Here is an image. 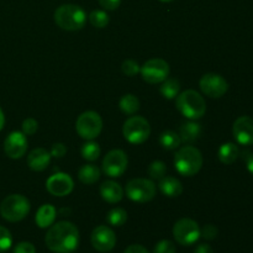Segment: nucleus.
<instances>
[{"mask_svg":"<svg viewBox=\"0 0 253 253\" xmlns=\"http://www.w3.org/2000/svg\"><path fill=\"white\" fill-rule=\"evenodd\" d=\"M78 178L83 184L91 185L100 178V169L94 165H84L79 169Z\"/></svg>","mask_w":253,"mask_h":253,"instance_id":"nucleus-22","label":"nucleus"},{"mask_svg":"<svg viewBox=\"0 0 253 253\" xmlns=\"http://www.w3.org/2000/svg\"><path fill=\"white\" fill-rule=\"evenodd\" d=\"M232 132L240 145H253V119L250 116H240L234 123Z\"/></svg>","mask_w":253,"mask_h":253,"instance_id":"nucleus-16","label":"nucleus"},{"mask_svg":"<svg viewBox=\"0 0 253 253\" xmlns=\"http://www.w3.org/2000/svg\"><path fill=\"white\" fill-rule=\"evenodd\" d=\"M175 105L180 114L190 120L202 119L207 111V103L204 98L198 91L192 90V89L178 94Z\"/></svg>","mask_w":253,"mask_h":253,"instance_id":"nucleus-3","label":"nucleus"},{"mask_svg":"<svg viewBox=\"0 0 253 253\" xmlns=\"http://www.w3.org/2000/svg\"><path fill=\"white\" fill-rule=\"evenodd\" d=\"M99 4L105 10H116L121 4V0H99Z\"/></svg>","mask_w":253,"mask_h":253,"instance_id":"nucleus-38","label":"nucleus"},{"mask_svg":"<svg viewBox=\"0 0 253 253\" xmlns=\"http://www.w3.org/2000/svg\"><path fill=\"white\" fill-rule=\"evenodd\" d=\"M217 227L214 225H205L202 230H200V236L204 237L205 240H214L217 236Z\"/></svg>","mask_w":253,"mask_h":253,"instance_id":"nucleus-35","label":"nucleus"},{"mask_svg":"<svg viewBox=\"0 0 253 253\" xmlns=\"http://www.w3.org/2000/svg\"><path fill=\"white\" fill-rule=\"evenodd\" d=\"M166 172H167V167L162 161H155L148 167L147 173L150 175L151 179L153 180H161L163 177H166Z\"/></svg>","mask_w":253,"mask_h":253,"instance_id":"nucleus-30","label":"nucleus"},{"mask_svg":"<svg viewBox=\"0 0 253 253\" xmlns=\"http://www.w3.org/2000/svg\"><path fill=\"white\" fill-rule=\"evenodd\" d=\"M37 128H39V123H37L35 119H26V120H24V123H22V132L25 133V135H34L35 132L37 131Z\"/></svg>","mask_w":253,"mask_h":253,"instance_id":"nucleus-34","label":"nucleus"},{"mask_svg":"<svg viewBox=\"0 0 253 253\" xmlns=\"http://www.w3.org/2000/svg\"><path fill=\"white\" fill-rule=\"evenodd\" d=\"M100 195L106 203L110 204H116L121 202L124 198V189L119 183L114 180H106L100 185Z\"/></svg>","mask_w":253,"mask_h":253,"instance_id":"nucleus-18","label":"nucleus"},{"mask_svg":"<svg viewBox=\"0 0 253 253\" xmlns=\"http://www.w3.org/2000/svg\"><path fill=\"white\" fill-rule=\"evenodd\" d=\"M158 187H160L161 192L168 198H177L183 193L182 183L174 177H163L160 180Z\"/></svg>","mask_w":253,"mask_h":253,"instance_id":"nucleus-20","label":"nucleus"},{"mask_svg":"<svg viewBox=\"0 0 253 253\" xmlns=\"http://www.w3.org/2000/svg\"><path fill=\"white\" fill-rule=\"evenodd\" d=\"M51 157L62 158L67 153V147L63 143H54L51 148Z\"/></svg>","mask_w":253,"mask_h":253,"instance_id":"nucleus-37","label":"nucleus"},{"mask_svg":"<svg viewBox=\"0 0 253 253\" xmlns=\"http://www.w3.org/2000/svg\"><path fill=\"white\" fill-rule=\"evenodd\" d=\"M124 253H148V251L141 245H131L125 250Z\"/></svg>","mask_w":253,"mask_h":253,"instance_id":"nucleus-39","label":"nucleus"},{"mask_svg":"<svg viewBox=\"0 0 253 253\" xmlns=\"http://www.w3.org/2000/svg\"><path fill=\"white\" fill-rule=\"evenodd\" d=\"M173 236L175 241L183 246L195 244L200 237L199 225L192 219H180L173 226Z\"/></svg>","mask_w":253,"mask_h":253,"instance_id":"nucleus-9","label":"nucleus"},{"mask_svg":"<svg viewBox=\"0 0 253 253\" xmlns=\"http://www.w3.org/2000/svg\"><path fill=\"white\" fill-rule=\"evenodd\" d=\"M91 245L99 252H110L116 245V235L110 227H95L91 232Z\"/></svg>","mask_w":253,"mask_h":253,"instance_id":"nucleus-13","label":"nucleus"},{"mask_svg":"<svg viewBox=\"0 0 253 253\" xmlns=\"http://www.w3.org/2000/svg\"><path fill=\"white\" fill-rule=\"evenodd\" d=\"M121 111L126 115H133L140 109V100L132 94H125L119 103Z\"/></svg>","mask_w":253,"mask_h":253,"instance_id":"nucleus-25","label":"nucleus"},{"mask_svg":"<svg viewBox=\"0 0 253 253\" xmlns=\"http://www.w3.org/2000/svg\"><path fill=\"white\" fill-rule=\"evenodd\" d=\"M126 195L136 203L151 202L156 197V185L151 179L136 178L126 185Z\"/></svg>","mask_w":253,"mask_h":253,"instance_id":"nucleus-8","label":"nucleus"},{"mask_svg":"<svg viewBox=\"0 0 253 253\" xmlns=\"http://www.w3.org/2000/svg\"><path fill=\"white\" fill-rule=\"evenodd\" d=\"M56 208L51 204H44L37 210L36 214V224L41 229H47L51 226L56 220Z\"/></svg>","mask_w":253,"mask_h":253,"instance_id":"nucleus-21","label":"nucleus"},{"mask_svg":"<svg viewBox=\"0 0 253 253\" xmlns=\"http://www.w3.org/2000/svg\"><path fill=\"white\" fill-rule=\"evenodd\" d=\"M141 76L150 84L162 83L169 76V64L161 58H153L146 62L140 68Z\"/></svg>","mask_w":253,"mask_h":253,"instance_id":"nucleus-10","label":"nucleus"},{"mask_svg":"<svg viewBox=\"0 0 253 253\" xmlns=\"http://www.w3.org/2000/svg\"><path fill=\"white\" fill-rule=\"evenodd\" d=\"M89 21L96 29H104L109 24V15L103 10H94L89 14Z\"/></svg>","mask_w":253,"mask_h":253,"instance_id":"nucleus-29","label":"nucleus"},{"mask_svg":"<svg viewBox=\"0 0 253 253\" xmlns=\"http://www.w3.org/2000/svg\"><path fill=\"white\" fill-rule=\"evenodd\" d=\"M4 124H5L4 113H2V110H1V109H0V130H1V128L4 127Z\"/></svg>","mask_w":253,"mask_h":253,"instance_id":"nucleus-42","label":"nucleus"},{"mask_svg":"<svg viewBox=\"0 0 253 253\" xmlns=\"http://www.w3.org/2000/svg\"><path fill=\"white\" fill-rule=\"evenodd\" d=\"M14 253H36V249L30 242H20L14 249Z\"/></svg>","mask_w":253,"mask_h":253,"instance_id":"nucleus-36","label":"nucleus"},{"mask_svg":"<svg viewBox=\"0 0 253 253\" xmlns=\"http://www.w3.org/2000/svg\"><path fill=\"white\" fill-rule=\"evenodd\" d=\"M27 150V138L24 132L14 131L10 133L4 142V151L7 157L12 160L21 158L26 153Z\"/></svg>","mask_w":253,"mask_h":253,"instance_id":"nucleus-15","label":"nucleus"},{"mask_svg":"<svg viewBox=\"0 0 253 253\" xmlns=\"http://www.w3.org/2000/svg\"><path fill=\"white\" fill-rule=\"evenodd\" d=\"M76 128L82 138L91 141L100 135L103 130V120L95 111H85L77 119Z\"/></svg>","mask_w":253,"mask_h":253,"instance_id":"nucleus-7","label":"nucleus"},{"mask_svg":"<svg viewBox=\"0 0 253 253\" xmlns=\"http://www.w3.org/2000/svg\"><path fill=\"white\" fill-rule=\"evenodd\" d=\"M123 133L124 137L130 143L141 145L150 137V123L142 116H131L124 124Z\"/></svg>","mask_w":253,"mask_h":253,"instance_id":"nucleus-6","label":"nucleus"},{"mask_svg":"<svg viewBox=\"0 0 253 253\" xmlns=\"http://www.w3.org/2000/svg\"><path fill=\"white\" fill-rule=\"evenodd\" d=\"M194 253H214V251H212V249L209 246V245L203 244V245H199V246L195 249Z\"/></svg>","mask_w":253,"mask_h":253,"instance_id":"nucleus-40","label":"nucleus"},{"mask_svg":"<svg viewBox=\"0 0 253 253\" xmlns=\"http://www.w3.org/2000/svg\"><path fill=\"white\" fill-rule=\"evenodd\" d=\"M180 137L178 133L173 132V131H165V132L161 133L160 136V143L165 150L172 151L175 150L180 146Z\"/></svg>","mask_w":253,"mask_h":253,"instance_id":"nucleus-26","label":"nucleus"},{"mask_svg":"<svg viewBox=\"0 0 253 253\" xmlns=\"http://www.w3.org/2000/svg\"><path fill=\"white\" fill-rule=\"evenodd\" d=\"M174 166L179 174L193 177L203 167L202 152L193 146H184L175 153Z\"/></svg>","mask_w":253,"mask_h":253,"instance_id":"nucleus-4","label":"nucleus"},{"mask_svg":"<svg viewBox=\"0 0 253 253\" xmlns=\"http://www.w3.org/2000/svg\"><path fill=\"white\" fill-rule=\"evenodd\" d=\"M160 91L163 98L174 99L177 98L180 91V83L177 78H167L162 82L160 86Z\"/></svg>","mask_w":253,"mask_h":253,"instance_id":"nucleus-24","label":"nucleus"},{"mask_svg":"<svg viewBox=\"0 0 253 253\" xmlns=\"http://www.w3.org/2000/svg\"><path fill=\"white\" fill-rule=\"evenodd\" d=\"M246 165H247V169H249V172L253 174V153H251V155L247 157Z\"/></svg>","mask_w":253,"mask_h":253,"instance_id":"nucleus-41","label":"nucleus"},{"mask_svg":"<svg viewBox=\"0 0 253 253\" xmlns=\"http://www.w3.org/2000/svg\"><path fill=\"white\" fill-rule=\"evenodd\" d=\"M127 156L123 150H113L104 157L103 170L111 178L121 177L127 168Z\"/></svg>","mask_w":253,"mask_h":253,"instance_id":"nucleus-11","label":"nucleus"},{"mask_svg":"<svg viewBox=\"0 0 253 253\" xmlns=\"http://www.w3.org/2000/svg\"><path fill=\"white\" fill-rule=\"evenodd\" d=\"M121 69H123V73L127 77H133L140 72V66L136 61L133 59H126V61L123 62V66H121Z\"/></svg>","mask_w":253,"mask_h":253,"instance_id":"nucleus-32","label":"nucleus"},{"mask_svg":"<svg viewBox=\"0 0 253 253\" xmlns=\"http://www.w3.org/2000/svg\"><path fill=\"white\" fill-rule=\"evenodd\" d=\"M106 220L113 226H123L127 221V212L121 209V208H115V209H111L108 212Z\"/></svg>","mask_w":253,"mask_h":253,"instance_id":"nucleus-28","label":"nucleus"},{"mask_svg":"<svg viewBox=\"0 0 253 253\" xmlns=\"http://www.w3.org/2000/svg\"><path fill=\"white\" fill-rule=\"evenodd\" d=\"M217 155H219V160L221 161L224 165H231V163H234L235 161L237 160V157H239L240 150L235 143L227 142L221 145V147L219 148Z\"/></svg>","mask_w":253,"mask_h":253,"instance_id":"nucleus-23","label":"nucleus"},{"mask_svg":"<svg viewBox=\"0 0 253 253\" xmlns=\"http://www.w3.org/2000/svg\"><path fill=\"white\" fill-rule=\"evenodd\" d=\"M12 237L9 230L4 226H0V252H5L11 247Z\"/></svg>","mask_w":253,"mask_h":253,"instance_id":"nucleus-31","label":"nucleus"},{"mask_svg":"<svg viewBox=\"0 0 253 253\" xmlns=\"http://www.w3.org/2000/svg\"><path fill=\"white\" fill-rule=\"evenodd\" d=\"M161 1H165V2H169V1H173V0H161Z\"/></svg>","mask_w":253,"mask_h":253,"instance_id":"nucleus-43","label":"nucleus"},{"mask_svg":"<svg viewBox=\"0 0 253 253\" xmlns=\"http://www.w3.org/2000/svg\"><path fill=\"white\" fill-rule=\"evenodd\" d=\"M44 241L52 252L71 253L79 245V231L72 222L59 221L49 227Z\"/></svg>","mask_w":253,"mask_h":253,"instance_id":"nucleus-1","label":"nucleus"},{"mask_svg":"<svg viewBox=\"0 0 253 253\" xmlns=\"http://www.w3.org/2000/svg\"><path fill=\"white\" fill-rule=\"evenodd\" d=\"M46 188L54 197H67L74 188L73 179L66 173H56L47 179Z\"/></svg>","mask_w":253,"mask_h":253,"instance_id":"nucleus-14","label":"nucleus"},{"mask_svg":"<svg viewBox=\"0 0 253 253\" xmlns=\"http://www.w3.org/2000/svg\"><path fill=\"white\" fill-rule=\"evenodd\" d=\"M200 90L210 98H221L227 90H229V84L225 81L224 77L216 73H208L202 77L199 82Z\"/></svg>","mask_w":253,"mask_h":253,"instance_id":"nucleus-12","label":"nucleus"},{"mask_svg":"<svg viewBox=\"0 0 253 253\" xmlns=\"http://www.w3.org/2000/svg\"><path fill=\"white\" fill-rule=\"evenodd\" d=\"M202 135V126L194 121L182 124L179 128L180 141L184 143H194Z\"/></svg>","mask_w":253,"mask_h":253,"instance_id":"nucleus-19","label":"nucleus"},{"mask_svg":"<svg viewBox=\"0 0 253 253\" xmlns=\"http://www.w3.org/2000/svg\"><path fill=\"white\" fill-rule=\"evenodd\" d=\"M30 212V202L21 194H11L0 204V215L6 221L17 222L27 216Z\"/></svg>","mask_w":253,"mask_h":253,"instance_id":"nucleus-5","label":"nucleus"},{"mask_svg":"<svg viewBox=\"0 0 253 253\" xmlns=\"http://www.w3.org/2000/svg\"><path fill=\"white\" fill-rule=\"evenodd\" d=\"M51 162V153L44 148H35L27 156V165L35 172H42Z\"/></svg>","mask_w":253,"mask_h":253,"instance_id":"nucleus-17","label":"nucleus"},{"mask_svg":"<svg viewBox=\"0 0 253 253\" xmlns=\"http://www.w3.org/2000/svg\"><path fill=\"white\" fill-rule=\"evenodd\" d=\"M100 152L101 150L99 147V145L96 142H93V141H89V142L84 143L81 150V153L84 160L90 161V162L98 160L99 156H100Z\"/></svg>","mask_w":253,"mask_h":253,"instance_id":"nucleus-27","label":"nucleus"},{"mask_svg":"<svg viewBox=\"0 0 253 253\" xmlns=\"http://www.w3.org/2000/svg\"><path fill=\"white\" fill-rule=\"evenodd\" d=\"M153 253H175V246L169 240H162L156 245Z\"/></svg>","mask_w":253,"mask_h":253,"instance_id":"nucleus-33","label":"nucleus"},{"mask_svg":"<svg viewBox=\"0 0 253 253\" xmlns=\"http://www.w3.org/2000/svg\"><path fill=\"white\" fill-rule=\"evenodd\" d=\"M54 22L66 31H78L86 22L85 11L74 4H64L54 11Z\"/></svg>","mask_w":253,"mask_h":253,"instance_id":"nucleus-2","label":"nucleus"}]
</instances>
